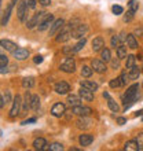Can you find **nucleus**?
Here are the masks:
<instances>
[{
    "label": "nucleus",
    "instance_id": "nucleus-1",
    "mask_svg": "<svg viewBox=\"0 0 143 151\" xmlns=\"http://www.w3.org/2000/svg\"><path fill=\"white\" fill-rule=\"evenodd\" d=\"M138 91H139V84H132L131 87L127 89L125 95H124V109L125 110L129 109L138 100V98H139Z\"/></svg>",
    "mask_w": 143,
    "mask_h": 151
},
{
    "label": "nucleus",
    "instance_id": "nucleus-2",
    "mask_svg": "<svg viewBox=\"0 0 143 151\" xmlns=\"http://www.w3.org/2000/svg\"><path fill=\"white\" fill-rule=\"evenodd\" d=\"M72 32H73V29H72L70 26H64V28L58 32L56 41H58V43H65V41H68L70 37H73V33Z\"/></svg>",
    "mask_w": 143,
    "mask_h": 151
},
{
    "label": "nucleus",
    "instance_id": "nucleus-3",
    "mask_svg": "<svg viewBox=\"0 0 143 151\" xmlns=\"http://www.w3.org/2000/svg\"><path fill=\"white\" fill-rule=\"evenodd\" d=\"M46 15H47V12H44V11H39V12H36L35 15L30 18V19L26 22V26H28V29H33L36 26V25H39L41 21L46 18Z\"/></svg>",
    "mask_w": 143,
    "mask_h": 151
},
{
    "label": "nucleus",
    "instance_id": "nucleus-4",
    "mask_svg": "<svg viewBox=\"0 0 143 151\" xmlns=\"http://www.w3.org/2000/svg\"><path fill=\"white\" fill-rule=\"evenodd\" d=\"M28 3L26 1H21L20 6H18V10H17V15H18V19L21 22H26V17H28Z\"/></svg>",
    "mask_w": 143,
    "mask_h": 151
},
{
    "label": "nucleus",
    "instance_id": "nucleus-5",
    "mask_svg": "<svg viewBox=\"0 0 143 151\" xmlns=\"http://www.w3.org/2000/svg\"><path fill=\"white\" fill-rule=\"evenodd\" d=\"M24 103V102H21V96L17 95L12 100V107L10 110V118H15L17 115L20 114V110H21V104Z\"/></svg>",
    "mask_w": 143,
    "mask_h": 151
},
{
    "label": "nucleus",
    "instance_id": "nucleus-6",
    "mask_svg": "<svg viewBox=\"0 0 143 151\" xmlns=\"http://www.w3.org/2000/svg\"><path fill=\"white\" fill-rule=\"evenodd\" d=\"M61 70L65 73H74L76 70V62L73 58H66V60H65L64 63L61 65Z\"/></svg>",
    "mask_w": 143,
    "mask_h": 151
},
{
    "label": "nucleus",
    "instance_id": "nucleus-7",
    "mask_svg": "<svg viewBox=\"0 0 143 151\" xmlns=\"http://www.w3.org/2000/svg\"><path fill=\"white\" fill-rule=\"evenodd\" d=\"M52 21H54V15L52 14H47L46 18H44L39 25H37V29H39V32H44V30H47L48 28H51L52 25Z\"/></svg>",
    "mask_w": 143,
    "mask_h": 151
},
{
    "label": "nucleus",
    "instance_id": "nucleus-8",
    "mask_svg": "<svg viewBox=\"0 0 143 151\" xmlns=\"http://www.w3.org/2000/svg\"><path fill=\"white\" fill-rule=\"evenodd\" d=\"M72 113H74V114L80 115V117H88V115L92 113V109L91 107H87V106H74V107H72Z\"/></svg>",
    "mask_w": 143,
    "mask_h": 151
},
{
    "label": "nucleus",
    "instance_id": "nucleus-9",
    "mask_svg": "<svg viewBox=\"0 0 143 151\" xmlns=\"http://www.w3.org/2000/svg\"><path fill=\"white\" fill-rule=\"evenodd\" d=\"M54 89H55V92L59 93V95H66V93H69V91H70V85H69L66 81H59V83L55 84Z\"/></svg>",
    "mask_w": 143,
    "mask_h": 151
},
{
    "label": "nucleus",
    "instance_id": "nucleus-10",
    "mask_svg": "<svg viewBox=\"0 0 143 151\" xmlns=\"http://www.w3.org/2000/svg\"><path fill=\"white\" fill-rule=\"evenodd\" d=\"M91 68L94 69V72L96 73H99V74H102V73L106 72V65H105L103 60H100V59H92L91 62Z\"/></svg>",
    "mask_w": 143,
    "mask_h": 151
},
{
    "label": "nucleus",
    "instance_id": "nucleus-11",
    "mask_svg": "<svg viewBox=\"0 0 143 151\" xmlns=\"http://www.w3.org/2000/svg\"><path fill=\"white\" fill-rule=\"evenodd\" d=\"M65 113H66V107H65L64 103H55L51 109V114L54 117H56V118H61Z\"/></svg>",
    "mask_w": 143,
    "mask_h": 151
},
{
    "label": "nucleus",
    "instance_id": "nucleus-12",
    "mask_svg": "<svg viewBox=\"0 0 143 151\" xmlns=\"http://www.w3.org/2000/svg\"><path fill=\"white\" fill-rule=\"evenodd\" d=\"M65 26V21L64 19H56L52 22L51 28H50V36H55L56 33L59 32L61 29Z\"/></svg>",
    "mask_w": 143,
    "mask_h": 151
},
{
    "label": "nucleus",
    "instance_id": "nucleus-13",
    "mask_svg": "<svg viewBox=\"0 0 143 151\" xmlns=\"http://www.w3.org/2000/svg\"><path fill=\"white\" fill-rule=\"evenodd\" d=\"M88 30V26L84 24H79L77 26H76L74 29H73V37H76V39H80V37H83L85 33H87Z\"/></svg>",
    "mask_w": 143,
    "mask_h": 151
},
{
    "label": "nucleus",
    "instance_id": "nucleus-14",
    "mask_svg": "<svg viewBox=\"0 0 143 151\" xmlns=\"http://www.w3.org/2000/svg\"><path fill=\"white\" fill-rule=\"evenodd\" d=\"M12 55H14V58L17 60H25V59H28L29 51L26 48H17L15 51L12 52Z\"/></svg>",
    "mask_w": 143,
    "mask_h": 151
},
{
    "label": "nucleus",
    "instance_id": "nucleus-15",
    "mask_svg": "<svg viewBox=\"0 0 143 151\" xmlns=\"http://www.w3.org/2000/svg\"><path fill=\"white\" fill-rule=\"evenodd\" d=\"M103 48H105L103 37L98 36V37H95V39L92 40V50H94V52H99V51H102Z\"/></svg>",
    "mask_w": 143,
    "mask_h": 151
},
{
    "label": "nucleus",
    "instance_id": "nucleus-16",
    "mask_svg": "<svg viewBox=\"0 0 143 151\" xmlns=\"http://www.w3.org/2000/svg\"><path fill=\"white\" fill-rule=\"evenodd\" d=\"M79 95L81 96L84 100H87V102H91V100H94V92H92L91 89H88V88L81 87L79 89Z\"/></svg>",
    "mask_w": 143,
    "mask_h": 151
},
{
    "label": "nucleus",
    "instance_id": "nucleus-17",
    "mask_svg": "<svg viewBox=\"0 0 143 151\" xmlns=\"http://www.w3.org/2000/svg\"><path fill=\"white\" fill-rule=\"evenodd\" d=\"M32 146L35 150H48V144L44 137H37V139H35Z\"/></svg>",
    "mask_w": 143,
    "mask_h": 151
},
{
    "label": "nucleus",
    "instance_id": "nucleus-18",
    "mask_svg": "<svg viewBox=\"0 0 143 151\" xmlns=\"http://www.w3.org/2000/svg\"><path fill=\"white\" fill-rule=\"evenodd\" d=\"M92 142H94V136L88 135V133L80 135V137H79V143H80V146H81V147H88Z\"/></svg>",
    "mask_w": 143,
    "mask_h": 151
},
{
    "label": "nucleus",
    "instance_id": "nucleus-19",
    "mask_svg": "<svg viewBox=\"0 0 143 151\" xmlns=\"http://www.w3.org/2000/svg\"><path fill=\"white\" fill-rule=\"evenodd\" d=\"M17 1H18V0H11V3L8 4L7 10L4 11V14H3V18H1V25H3V26H6V25H7V22H8V18H10V14H11V10H12V7H14V4H15Z\"/></svg>",
    "mask_w": 143,
    "mask_h": 151
},
{
    "label": "nucleus",
    "instance_id": "nucleus-20",
    "mask_svg": "<svg viewBox=\"0 0 143 151\" xmlns=\"http://www.w3.org/2000/svg\"><path fill=\"white\" fill-rule=\"evenodd\" d=\"M127 47L132 48V50H136V48L139 47L138 45V40H136V36L134 33H129L127 35Z\"/></svg>",
    "mask_w": 143,
    "mask_h": 151
},
{
    "label": "nucleus",
    "instance_id": "nucleus-21",
    "mask_svg": "<svg viewBox=\"0 0 143 151\" xmlns=\"http://www.w3.org/2000/svg\"><path fill=\"white\" fill-rule=\"evenodd\" d=\"M0 44H1V48H4L6 51L14 52L17 50V44L12 43V41H10V40H1V41H0Z\"/></svg>",
    "mask_w": 143,
    "mask_h": 151
},
{
    "label": "nucleus",
    "instance_id": "nucleus-22",
    "mask_svg": "<svg viewBox=\"0 0 143 151\" xmlns=\"http://www.w3.org/2000/svg\"><path fill=\"white\" fill-rule=\"evenodd\" d=\"M124 150L125 151H139V146H138V142L136 140H128L125 146H124Z\"/></svg>",
    "mask_w": 143,
    "mask_h": 151
},
{
    "label": "nucleus",
    "instance_id": "nucleus-23",
    "mask_svg": "<svg viewBox=\"0 0 143 151\" xmlns=\"http://www.w3.org/2000/svg\"><path fill=\"white\" fill-rule=\"evenodd\" d=\"M80 85L84 88H88V89H91L92 92H95L96 89H98V84L94 83V81H88V80H84V81H81L80 83Z\"/></svg>",
    "mask_w": 143,
    "mask_h": 151
},
{
    "label": "nucleus",
    "instance_id": "nucleus-24",
    "mask_svg": "<svg viewBox=\"0 0 143 151\" xmlns=\"http://www.w3.org/2000/svg\"><path fill=\"white\" fill-rule=\"evenodd\" d=\"M68 102L70 104L72 107H74V106H80L81 104V96H77V95H69L68 98Z\"/></svg>",
    "mask_w": 143,
    "mask_h": 151
},
{
    "label": "nucleus",
    "instance_id": "nucleus-25",
    "mask_svg": "<svg viewBox=\"0 0 143 151\" xmlns=\"http://www.w3.org/2000/svg\"><path fill=\"white\" fill-rule=\"evenodd\" d=\"M30 104H32V95H30L29 91H26L25 92V96H24V110L25 111H28L29 109H30Z\"/></svg>",
    "mask_w": 143,
    "mask_h": 151
},
{
    "label": "nucleus",
    "instance_id": "nucleus-26",
    "mask_svg": "<svg viewBox=\"0 0 143 151\" xmlns=\"http://www.w3.org/2000/svg\"><path fill=\"white\" fill-rule=\"evenodd\" d=\"M128 76H129V78L131 80H138L140 76V68H138V66H134L132 69H129V73H128Z\"/></svg>",
    "mask_w": 143,
    "mask_h": 151
},
{
    "label": "nucleus",
    "instance_id": "nucleus-27",
    "mask_svg": "<svg viewBox=\"0 0 143 151\" xmlns=\"http://www.w3.org/2000/svg\"><path fill=\"white\" fill-rule=\"evenodd\" d=\"M117 56H118L120 59H124V58H127V47L124 45V44H120L118 47H117Z\"/></svg>",
    "mask_w": 143,
    "mask_h": 151
},
{
    "label": "nucleus",
    "instance_id": "nucleus-28",
    "mask_svg": "<svg viewBox=\"0 0 143 151\" xmlns=\"http://www.w3.org/2000/svg\"><path fill=\"white\" fill-rule=\"evenodd\" d=\"M33 85H35V78H33V77H25V78L22 80V87L26 88V89L32 88Z\"/></svg>",
    "mask_w": 143,
    "mask_h": 151
},
{
    "label": "nucleus",
    "instance_id": "nucleus-29",
    "mask_svg": "<svg viewBox=\"0 0 143 151\" xmlns=\"http://www.w3.org/2000/svg\"><path fill=\"white\" fill-rule=\"evenodd\" d=\"M100 58H102L103 62H109V60H111L110 50H109V48H103V50L100 51Z\"/></svg>",
    "mask_w": 143,
    "mask_h": 151
},
{
    "label": "nucleus",
    "instance_id": "nucleus-30",
    "mask_svg": "<svg viewBox=\"0 0 143 151\" xmlns=\"http://www.w3.org/2000/svg\"><path fill=\"white\" fill-rule=\"evenodd\" d=\"M90 119H87L85 117H83V118H79L77 119V127L80 128V129H85V128L90 127Z\"/></svg>",
    "mask_w": 143,
    "mask_h": 151
},
{
    "label": "nucleus",
    "instance_id": "nucleus-31",
    "mask_svg": "<svg viewBox=\"0 0 143 151\" xmlns=\"http://www.w3.org/2000/svg\"><path fill=\"white\" fill-rule=\"evenodd\" d=\"M136 62V56L135 55H128L127 56V62H125V69H132L135 66Z\"/></svg>",
    "mask_w": 143,
    "mask_h": 151
},
{
    "label": "nucleus",
    "instance_id": "nucleus-32",
    "mask_svg": "<svg viewBox=\"0 0 143 151\" xmlns=\"http://www.w3.org/2000/svg\"><path fill=\"white\" fill-rule=\"evenodd\" d=\"M107 106H109V109H110L113 113H118V111H120L118 104L116 103V102L111 99V98H109V99H107Z\"/></svg>",
    "mask_w": 143,
    "mask_h": 151
},
{
    "label": "nucleus",
    "instance_id": "nucleus-33",
    "mask_svg": "<svg viewBox=\"0 0 143 151\" xmlns=\"http://www.w3.org/2000/svg\"><path fill=\"white\" fill-rule=\"evenodd\" d=\"M92 72H94V69L90 68V66H87V65H84L83 69H81V76L85 77V78H88V77H91L92 76Z\"/></svg>",
    "mask_w": 143,
    "mask_h": 151
},
{
    "label": "nucleus",
    "instance_id": "nucleus-34",
    "mask_svg": "<svg viewBox=\"0 0 143 151\" xmlns=\"http://www.w3.org/2000/svg\"><path fill=\"white\" fill-rule=\"evenodd\" d=\"M138 8H139V4H138L136 0H129V1H128V11H131L135 14V12L138 11Z\"/></svg>",
    "mask_w": 143,
    "mask_h": 151
},
{
    "label": "nucleus",
    "instance_id": "nucleus-35",
    "mask_svg": "<svg viewBox=\"0 0 143 151\" xmlns=\"http://www.w3.org/2000/svg\"><path fill=\"white\" fill-rule=\"evenodd\" d=\"M40 107V98L37 95H32V104H30V109L32 110H39Z\"/></svg>",
    "mask_w": 143,
    "mask_h": 151
},
{
    "label": "nucleus",
    "instance_id": "nucleus-36",
    "mask_svg": "<svg viewBox=\"0 0 143 151\" xmlns=\"http://www.w3.org/2000/svg\"><path fill=\"white\" fill-rule=\"evenodd\" d=\"M48 150H51V151H62L64 150V146L61 143H51V144H48Z\"/></svg>",
    "mask_w": 143,
    "mask_h": 151
},
{
    "label": "nucleus",
    "instance_id": "nucleus-37",
    "mask_svg": "<svg viewBox=\"0 0 143 151\" xmlns=\"http://www.w3.org/2000/svg\"><path fill=\"white\" fill-rule=\"evenodd\" d=\"M85 43H87V39H85V37H83V39L80 40L79 43L76 44L74 47H73V48H74V52H79L80 50H81V48H83L84 45H85Z\"/></svg>",
    "mask_w": 143,
    "mask_h": 151
},
{
    "label": "nucleus",
    "instance_id": "nucleus-38",
    "mask_svg": "<svg viewBox=\"0 0 143 151\" xmlns=\"http://www.w3.org/2000/svg\"><path fill=\"white\" fill-rule=\"evenodd\" d=\"M109 85H110L111 88H118V87H121L123 84H121V80H120V77H117V78L110 80V83H109Z\"/></svg>",
    "mask_w": 143,
    "mask_h": 151
},
{
    "label": "nucleus",
    "instance_id": "nucleus-39",
    "mask_svg": "<svg viewBox=\"0 0 143 151\" xmlns=\"http://www.w3.org/2000/svg\"><path fill=\"white\" fill-rule=\"evenodd\" d=\"M111 11H113V14H116V15H121L124 12V8L121 7V6H118V4H116V6L111 7Z\"/></svg>",
    "mask_w": 143,
    "mask_h": 151
},
{
    "label": "nucleus",
    "instance_id": "nucleus-40",
    "mask_svg": "<svg viewBox=\"0 0 143 151\" xmlns=\"http://www.w3.org/2000/svg\"><path fill=\"white\" fill-rule=\"evenodd\" d=\"M136 142H138V146H139V151H143V133H138L136 135Z\"/></svg>",
    "mask_w": 143,
    "mask_h": 151
},
{
    "label": "nucleus",
    "instance_id": "nucleus-41",
    "mask_svg": "<svg viewBox=\"0 0 143 151\" xmlns=\"http://www.w3.org/2000/svg\"><path fill=\"white\" fill-rule=\"evenodd\" d=\"M7 63H8V58L4 55V54H1V55H0V68H6Z\"/></svg>",
    "mask_w": 143,
    "mask_h": 151
},
{
    "label": "nucleus",
    "instance_id": "nucleus-42",
    "mask_svg": "<svg viewBox=\"0 0 143 151\" xmlns=\"http://www.w3.org/2000/svg\"><path fill=\"white\" fill-rule=\"evenodd\" d=\"M120 80H121V84H123V85H127V83H128V81H129L131 78H129V76H128L127 73L124 72L123 74L120 76Z\"/></svg>",
    "mask_w": 143,
    "mask_h": 151
},
{
    "label": "nucleus",
    "instance_id": "nucleus-43",
    "mask_svg": "<svg viewBox=\"0 0 143 151\" xmlns=\"http://www.w3.org/2000/svg\"><path fill=\"white\" fill-rule=\"evenodd\" d=\"M118 45H120V39H118V36H113V37H111V47L116 48V47H118Z\"/></svg>",
    "mask_w": 143,
    "mask_h": 151
},
{
    "label": "nucleus",
    "instance_id": "nucleus-44",
    "mask_svg": "<svg viewBox=\"0 0 143 151\" xmlns=\"http://www.w3.org/2000/svg\"><path fill=\"white\" fill-rule=\"evenodd\" d=\"M132 18H134V12L131 11H128L125 15H124V22H131Z\"/></svg>",
    "mask_w": 143,
    "mask_h": 151
},
{
    "label": "nucleus",
    "instance_id": "nucleus-45",
    "mask_svg": "<svg viewBox=\"0 0 143 151\" xmlns=\"http://www.w3.org/2000/svg\"><path fill=\"white\" fill-rule=\"evenodd\" d=\"M111 68L113 69H118L120 68V58L117 56L116 59H111Z\"/></svg>",
    "mask_w": 143,
    "mask_h": 151
},
{
    "label": "nucleus",
    "instance_id": "nucleus-46",
    "mask_svg": "<svg viewBox=\"0 0 143 151\" xmlns=\"http://www.w3.org/2000/svg\"><path fill=\"white\" fill-rule=\"evenodd\" d=\"M43 60H44V58L41 55H36L35 58H33V62H35L36 65H40L41 62H43Z\"/></svg>",
    "mask_w": 143,
    "mask_h": 151
},
{
    "label": "nucleus",
    "instance_id": "nucleus-47",
    "mask_svg": "<svg viewBox=\"0 0 143 151\" xmlns=\"http://www.w3.org/2000/svg\"><path fill=\"white\" fill-rule=\"evenodd\" d=\"M117 124H118V125L127 124V118H125V117H118V118H117Z\"/></svg>",
    "mask_w": 143,
    "mask_h": 151
},
{
    "label": "nucleus",
    "instance_id": "nucleus-48",
    "mask_svg": "<svg viewBox=\"0 0 143 151\" xmlns=\"http://www.w3.org/2000/svg\"><path fill=\"white\" fill-rule=\"evenodd\" d=\"M118 39H120V43H121V44H123L124 41H127V36H125V33H124V32H121V33H120Z\"/></svg>",
    "mask_w": 143,
    "mask_h": 151
},
{
    "label": "nucleus",
    "instance_id": "nucleus-49",
    "mask_svg": "<svg viewBox=\"0 0 143 151\" xmlns=\"http://www.w3.org/2000/svg\"><path fill=\"white\" fill-rule=\"evenodd\" d=\"M39 3L43 6V7H47V6H50L51 4V0H39Z\"/></svg>",
    "mask_w": 143,
    "mask_h": 151
},
{
    "label": "nucleus",
    "instance_id": "nucleus-50",
    "mask_svg": "<svg viewBox=\"0 0 143 151\" xmlns=\"http://www.w3.org/2000/svg\"><path fill=\"white\" fill-rule=\"evenodd\" d=\"M26 3H28L29 8H35L36 7V0H26Z\"/></svg>",
    "mask_w": 143,
    "mask_h": 151
},
{
    "label": "nucleus",
    "instance_id": "nucleus-51",
    "mask_svg": "<svg viewBox=\"0 0 143 151\" xmlns=\"http://www.w3.org/2000/svg\"><path fill=\"white\" fill-rule=\"evenodd\" d=\"M3 96H4V100H6V103H8V102H10V99H11V96H10V92L6 91V95H3Z\"/></svg>",
    "mask_w": 143,
    "mask_h": 151
},
{
    "label": "nucleus",
    "instance_id": "nucleus-52",
    "mask_svg": "<svg viewBox=\"0 0 143 151\" xmlns=\"http://www.w3.org/2000/svg\"><path fill=\"white\" fill-rule=\"evenodd\" d=\"M32 122H36V118H35V117H33V118L26 119V121H24V122H22V125H26V124H32Z\"/></svg>",
    "mask_w": 143,
    "mask_h": 151
},
{
    "label": "nucleus",
    "instance_id": "nucleus-53",
    "mask_svg": "<svg viewBox=\"0 0 143 151\" xmlns=\"http://www.w3.org/2000/svg\"><path fill=\"white\" fill-rule=\"evenodd\" d=\"M4 104H6V100H4V96L1 95V98H0V107L3 109V107H4Z\"/></svg>",
    "mask_w": 143,
    "mask_h": 151
},
{
    "label": "nucleus",
    "instance_id": "nucleus-54",
    "mask_svg": "<svg viewBox=\"0 0 143 151\" xmlns=\"http://www.w3.org/2000/svg\"><path fill=\"white\" fill-rule=\"evenodd\" d=\"M134 35H135V36H140V35H143V29H136Z\"/></svg>",
    "mask_w": 143,
    "mask_h": 151
},
{
    "label": "nucleus",
    "instance_id": "nucleus-55",
    "mask_svg": "<svg viewBox=\"0 0 143 151\" xmlns=\"http://www.w3.org/2000/svg\"><path fill=\"white\" fill-rule=\"evenodd\" d=\"M140 115H143V109H142V110H139V111L135 113V117H140Z\"/></svg>",
    "mask_w": 143,
    "mask_h": 151
},
{
    "label": "nucleus",
    "instance_id": "nucleus-56",
    "mask_svg": "<svg viewBox=\"0 0 143 151\" xmlns=\"http://www.w3.org/2000/svg\"><path fill=\"white\" fill-rule=\"evenodd\" d=\"M103 98H106V99H109L110 96H109V93H107V92H103Z\"/></svg>",
    "mask_w": 143,
    "mask_h": 151
},
{
    "label": "nucleus",
    "instance_id": "nucleus-57",
    "mask_svg": "<svg viewBox=\"0 0 143 151\" xmlns=\"http://www.w3.org/2000/svg\"><path fill=\"white\" fill-rule=\"evenodd\" d=\"M142 121H143V118H142Z\"/></svg>",
    "mask_w": 143,
    "mask_h": 151
}]
</instances>
